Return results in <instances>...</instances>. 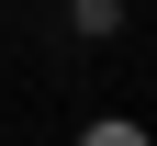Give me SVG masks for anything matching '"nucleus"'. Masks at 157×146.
Instances as JSON below:
<instances>
[{"instance_id":"f257e3e1","label":"nucleus","mask_w":157,"mask_h":146,"mask_svg":"<svg viewBox=\"0 0 157 146\" xmlns=\"http://www.w3.org/2000/svg\"><path fill=\"white\" fill-rule=\"evenodd\" d=\"M67 11V34H124V0H56Z\"/></svg>"}]
</instances>
